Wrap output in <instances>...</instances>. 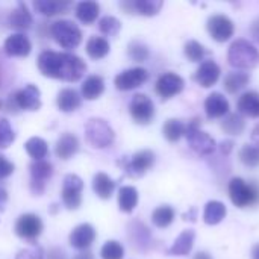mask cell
Returning a JSON list of instances; mask_svg holds the SVG:
<instances>
[{
    "label": "cell",
    "mask_w": 259,
    "mask_h": 259,
    "mask_svg": "<svg viewBox=\"0 0 259 259\" xmlns=\"http://www.w3.org/2000/svg\"><path fill=\"white\" fill-rule=\"evenodd\" d=\"M228 61L232 67L240 70H250L259 64L258 49L247 39H235L228 52Z\"/></svg>",
    "instance_id": "1"
},
{
    "label": "cell",
    "mask_w": 259,
    "mask_h": 259,
    "mask_svg": "<svg viewBox=\"0 0 259 259\" xmlns=\"http://www.w3.org/2000/svg\"><path fill=\"white\" fill-rule=\"evenodd\" d=\"M185 137L191 150L200 156L212 155L217 147L215 140L200 129V118H193L188 124H185Z\"/></svg>",
    "instance_id": "2"
},
{
    "label": "cell",
    "mask_w": 259,
    "mask_h": 259,
    "mask_svg": "<svg viewBox=\"0 0 259 259\" xmlns=\"http://www.w3.org/2000/svg\"><path fill=\"white\" fill-rule=\"evenodd\" d=\"M229 197L238 208H249L259 203V185L247 184L241 178H234L229 182Z\"/></svg>",
    "instance_id": "3"
},
{
    "label": "cell",
    "mask_w": 259,
    "mask_h": 259,
    "mask_svg": "<svg viewBox=\"0 0 259 259\" xmlns=\"http://www.w3.org/2000/svg\"><path fill=\"white\" fill-rule=\"evenodd\" d=\"M85 138L96 149H105L114 143L115 134L103 118H90L85 124Z\"/></svg>",
    "instance_id": "4"
},
{
    "label": "cell",
    "mask_w": 259,
    "mask_h": 259,
    "mask_svg": "<svg viewBox=\"0 0 259 259\" xmlns=\"http://www.w3.org/2000/svg\"><path fill=\"white\" fill-rule=\"evenodd\" d=\"M52 36L55 41L64 49H74L82 41L80 29L70 20H59L55 21L50 27Z\"/></svg>",
    "instance_id": "5"
},
{
    "label": "cell",
    "mask_w": 259,
    "mask_h": 259,
    "mask_svg": "<svg viewBox=\"0 0 259 259\" xmlns=\"http://www.w3.org/2000/svg\"><path fill=\"white\" fill-rule=\"evenodd\" d=\"M87 71V64L76 55L71 53H61V65L58 79L67 82H77Z\"/></svg>",
    "instance_id": "6"
},
{
    "label": "cell",
    "mask_w": 259,
    "mask_h": 259,
    "mask_svg": "<svg viewBox=\"0 0 259 259\" xmlns=\"http://www.w3.org/2000/svg\"><path fill=\"white\" fill-rule=\"evenodd\" d=\"M206 27H208L211 38L215 39L217 42H225V41L231 39L235 33L234 21L228 15H223V14L211 15L208 18Z\"/></svg>",
    "instance_id": "7"
},
{
    "label": "cell",
    "mask_w": 259,
    "mask_h": 259,
    "mask_svg": "<svg viewBox=\"0 0 259 259\" xmlns=\"http://www.w3.org/2000/svg\"><path fill=\"white\" fill-rule=\"evenodd\" d=\"M131 117L138 124H149L155 117V105L152 99L146 94H137L129 105Z\"/></svg>",
    "instance_id": "8"
},
{
    "label": "cell",
    "mask_w": 259,
    "mask_h": 259,
    "mask_svg": "<svg viewBox=\"0 0 259 259\" xmlns=\"http://www.w3.org/2000/svg\"><path fill=\"white\" fill-rule=\"evenodd\" d=\"M83 182L77 175H67L62 184V202L68 209H77L82 203Z\"/></svg>",
    "instance_id": "9"
},
{
    "label": "cell",
    "mask_w": 259,
    "mask_h": 259,
    "mask_svg": "<svg viewBox=\"0 0 259 259\" xmlns=\"http://www.w3.org/2000/svg\"><path fill=\"white\" fill-rule=\"evenodd\" d=\"M147 79H149V73L146 68L134 67V68L124 70L120 74H117L114 79V85L120 91H131V90L141 87Z\"/></svg>",
    "instance_id": "10"
},
{
    "label": "cell",
    "mask_w": 259,
    "mask_h": 259,
    "mask_svg": "<svg viewBox=\"0 0 259 259\" xmlns=\"http://www.w3.org/2000/svg\"><path fill=\"white\" fill-rule=\"evenodd\" d=\"M184 87H185V80L179 74L168 71V73H164L162 76H159V79L156 80V85H155V91L162 99H171V97L181 94L184 91Z\"/></svg>",
    "instance_id": "11"
},
{
    "label": "cell",
    "mask_w": 259,
    "mask_h": 259,
    "mask_svg": "<svg viewBox=\"0 0 259 259\" xmlns=\"http://www.w3.org/2000/svg\"><path fill=\"white\" fill-rule=\"evenodd\" d=\"M53 167L47 161H35L30 165V190L33 194L41 196L44 193L47 181L52 178Z\"/></svg>",
    "instance_id": "12"
},
{
    "label": "cell",
    "mask_w": 259,
    "mask_h": 259,
    "mask_svg": "<svg viewBox=\"0 0 259 259\" xmlns=\"http://www.w3.org/2000/svg\"><path fill=\"white\" fill-rule=\"evenodd\" d=\"M42 232V222L35 214H23L15 223V234L23 240H35Z\"/></svg>",
    "instance_id": "13"
},
{
    "label": "cell",
    "mask_w": 259,
    "mask_h": 259,
    "mask_svg": "<svg viewBox=\"0 0 259 259\" xmlns=\"http://www.w3.org/2000/svg\"><path fill=\"white\" fill-rule=\"evenodd\" d=\"M220 67L215 61L212 59H208V61H203L199 68L196 70V74H194V80L203 87V88H211L212 85H215L220 79Z\"/></svg>",
    "instance_id": "14"
},
{
    "label": "cell",
    "mask_w": 259,
    "mask_h": 259,
    "mask_svg": "<svg viewBox=\"0 0 259 259\" xmlns=\"http://www.w3.org/2000/svg\"><path fill=\"white\" fill-rule=\"evenodd\" d=\"M14 100L18 108L26 109V111H38L41 108V93L32 83L17 91L14 96Z\"/></svg>",
    "instance_id": "15"
},
{
    "label": "cell",
    "mask_w": 259,
    "mask_h": 259,
    "mask_svg": "<svg viewBox=\"0 0 259 259\" xmlns=\"http://www.w3.org/2000/svg\"><path fill=\"white\" fill-rule=\"evenodd\" d=\"M153 164H155V153L152 150H140L126 164V171L129 176L138 178L143 176L149 168H152Z\"/></svg>",
    "instance_id": "16"
},
{
    "label": "cell",
    "mask_w": 259,
    "mask_h": 259,
    "mask_svg": "<svg viewBox=\"0 0 259 259\" xmlns=\"http://www.w3.org/2000/svg\"><path fill=\"white\" fill-rule=\"evenodd\" d=\"M70 244L71 247L77 249V250H85L88 249L94 240H96V231L91 225L88 223H82L79 226H76L73 229V232L70 234Z\"/></svg>",
    "instance_id": "17"
},
{
    "label": "cell",
    "mask_w": 259,
    "mask_h": 259,
    "mask_svg": "<svg viewBox=\"0 0 259 259\" xmlns=\"http://www.w3.org/2000/svg\"><path fill=\"white\" fill-rule=\"evenodd\" d=\"M229 102L222 93H211L205 100V112L208 118H222L229 114Z\"/></svg>",
    "instance_id": "18"
},
{
    "label": "cell",
    "mask_w": 259,
    "mask_h": 259,
    "mask_svg": "<svg viewBox=\"0 0 259 259\" xmlns=\"http://www.w3.org/2000/svg\"><path fill=\"white\" fill-rule=\"evenodd\" d=\"M32 50V44L27 36L23 33H14L6 38L5 41V52L8 56H15V58H23L27 56Z\"/></svg>",
    "instance_id": "19"
},
{
    "label": "cell",
    "mask_w": 259,
    "mask_h": 259,
    "mask_svg": "<svg viewBox=\"0 0 259 259\" xmlns=\"http://www.w3.org/2000/svg\"><path fill=\"white\" fill-rule=\"evenodd\" d=\"M162 5L164 3L161 0H137V2H123L121 8L129 14L135 12L140 15L153 17L161 11Z\"/></svg>",
    "instance_id": "20"
},
{
    "label": "cell",
    "mask_w": 259,
    "mask_h": 259,
    "mask_svg": "<svg viewBox=\"0 0 259 259\" xmlns=\"http://www.w3.org/2000/svg\"><path fill=\"white\" fill-rule=\"evenodd\" d=\"M237 109L240 114L247 115L250 118L259 117V94L256 91H247L240 96L237 102Z\"/></svg>",
    "instance_id": "21"
},
{
    "label": "cell",
    "mask_w": 259,
    "mask_h": 259,
    "mask_svg": "<svg viewBox=\"0 0 259 259\" xmlns=\"http://www.w3.org/2000/svg\"><path fill=\"white\" fill-rule=\"evenodd\" d=\"M79 150V141L73 134H64L59 137L55 146L56 156L61 159H70Z\"/></svg>",
    "instance_id": "22"
},
{
    "label": "cell",
    "mask_w": 259,
    "mask_h": 259,
    "mask_svg": "<svg viewBox=\"0 0 259 259\" xmlns=\"http://www.w3.org/2000/svg\"><path fill=\"white\" fill-rule=\"evenodd\" d=\"M194 238H196V234L194 231L191 229H187L184 231L173 243V246L168 249V253L173 255V256H185L191 252L193 246H194Z\"/></svg>",
    "instance_id": "23"
},
{
    "label": "cell",
    "mask_w": 259,
    "mask_h": 259,
    "mask_svg": "<svg viewBox=\"0 0 259 259\" xmlns=\"http://www.w3.org/2000/svg\"><path fill=\"white\" fill-rule=\"evenodd\" d=\"M56 102H58V108L62 112H71V111H76L82 105V97L76 90L64 88L59 91Z\"/></svg>",
    "instance_id": "24"
},
{
    "label": "cell",
    "mask_w": 259,
    "mask_h": 259,
    "mask_svg": "<svg viewBox=\"0 0 259 259\" xmlns=\"http://www.w3.org/2000/svg\"><path fill=\"white\" fill-rule=\"evenodd\" d=\"M228 214V209L225 206V203L219 202V200H211L206 203L205 211H203V222L209 226L219 225L225 220Z\"/></svg>",
    "instance_id": "25"
},
{
    "label": "cell",
    "mask_w": 259,
    "mask_h": 259,
    "mask_svg": "<svg viewBox=\"0 0 259 259\" xmlns=\"http://www.w3.org/2000/svg\"><path fill=\"white\" fill-rule=\"evenodd\" d=\"M250 82V76L244 71H231L225 76L223 87L229 94H237Z\"/></svg>",
    "instance_id": "26"
},
{
    "label": "cell",
    "mask_w": 259,
    "mask_h": 259,
    "mask_svg": "<svg viewBox=\"0 0 259 259\" xmlns=\"http://www.w3.org/2000/svg\"><path fill=\"white\" fill-rule=\"evenodd\" d=\"M9 24L14 29L18 30H26L32 24V15L24 3H18V6L11 12L9 15Z\"/></svg>",
    "instance_id": "27"
},
{
    "label": "cell",
    "mask_w": 259,
    "mask_h": 259,
    "mask_svg": "<svg viewBox=\"0 0 259 259\" xmlns=\"http://www.w3.org/2000/svg\"><path fill=\"white\" fill-rule=\"evenodd\" d=\"M82 97L87 100L99 99L105 91V82L100 76H88L82 83Z\"/></svg>",
    "instance_id": "28"
},
{
    "label": "cell",
    "mask_w": 259,
    "mask_h": 259,
    "mask_svg": "<svg viewBox=\"0 0 259 259\" xmlns=\"http://www.w3.org/2000/svg\"><path fill=\"white\" fill-rule=\"evenodd\" d=\"M93 190L100 199H109L115 190V182L106 173H97L93 179Z\"/></svg>",
    "instance_id": "29"
},
{
    "label": "cell",
    "mask_w": 259,
    "mask_h": 259,
    "mask_svg": "<svg viewBox=\"0 0 259 259\" xmlns=\"http://www.w3.org/2000/svg\"><path fill=\"white\" fill-rule=\"evenodd\" d=\"M138 205V191L135 187H121L118 193V206L123 212H132Z\"/></svg>",
    "instance_id": "30"
},
{
    "label": "cell",
    "mask_w": 259,
    "mask_h": 259,
    "mask_svg": "<svg viewBox=\"0 0 259 259\" xmlns=\"http://www.w3.org/2000/svg\"><path fill=\"white\" fill-rule=\"evenodd\" d=\"M99 5L96 2H80L76 6V17L85 23V24H91L97 20L99 17Z\"/></svg>",
    "instance_id": "31"
},
{
    "label": "cell",
    "mask_w": 259,
    "mask_h": 259,
    "mask_svg": "<svg viewBox=\"0 0 259 259\" xmlns=\"http://www.w3.org/2000/svg\"><path fill=\"white\" fill-rule=\"evenodd\" d=\"M109 42L102 36H91L87 42V53L93 59H102L109 53Z\"/></svg>",
    "instance_id": "32"
},
{
    "label": "cell",
    "mask_w": 259,
    "mask_h": 259,
    "mask_svg": "<svg viewBox=\"0 0 259 259\" xmlns=\"http://www.w3.org/2000/svg\"><path fill=\"white\" fill-rule=\"evenodd\" d=\"M35 9L47 17L56 15V14H62L70 8V3L67 2H53V0H36L33 3Z\"/></svg>",
    "instance_id": "33"
},
{
    "label": "cell",
    "mask_w": 259,
    "mask_h": 259,
    "mask_svg": "<svg viewBox=\"0 0 259 259\" xmlns=\"http://www.w3.org/2000/svg\"><path fill=\"white\" fill-rule=\"evenodd\" d=\"M24 149H26L27 155H29L30 158H33L35 161H42V159L47 156V153H49V146H47V143H46L42 138H39V137H32V138H29V140L26 141V144H24Z\"/></svg>",
    "instance_id": "34"
},
{
    "label": "cell",
    "mask_w": 259,
    "mask_h": 259,
    "mask_svg": "<svg viewBox=\"0 0 259 259\" xmlns=\"http://www.w3.org/2000/svg\"><path fill=\"white\" fill-rule=\"evenodd\" d=\"M244 127H246V121L240 114H228L226 117H223L222 129L225 131V134L238 137L244 132Z\"/></svg>",
    "instance_id": "35"
},
{
    "label": "cell",
    "mask_w": 259,
    "mask_h": 259,
    "mask_svg": "<svg viewBox=\"0 0 259 259\" xmlns=\"http://www.w3.org/2000/svg\"><path fill=\"white\" fill-rule=\"evenodd\" d=\"M162 134L167 141L178 143L185 135V124L178 118H168L162 126Z\"/></svg>",
    "instance_id": "36"
},
{
    "label": "cell",
    "mask_w": 259,
    "mask_h": 259,
    "mask_svg": "<svg viewBox=\"0 0 259 259\" xmlns=\"http://www.w3.org/2000/svg\"><path fill=\"white\" fill-rule=\"evenodd\" d=\"M173 220H175V209L168 205L158 206L152 214V222L159 229L168 228L173 223Z\"/></svg>",
    "instance_id": "37"
},
{
    "label": "cell",
    "mask_w": 259,
    "mask_h": 259,
    "mask_svg": "<svg viewBox=\"0 0 259 259\" xmlns=\"http://www.w3.org/2000/svg\"><path fill=\"white\" fill-rule=\"evenodd\" d=\"M238 158L246 167H250V168L259 167V149L253 144L243 146L238 152Z\"/></svg>",
    "instance_id": "38"
},
{
    "label": "cell",
    "mask_w": 259,
    "mask_h": 259,
    "mask_svg": "<svg viewBox=\"0 0 259 259\" xmlns=\"http://www.w3.org/2000/svg\"><path fill=\"white\" fill-rule=\"evenodd\" d=\"M184 53H185V56L188 58V61H191V62H200V61L205 58L206 50H205V47H203L199 41L190 39V41L185 44V47H184Z\"/></svg>",
    "instance_id": "39"
},
{
    "label": "cell",
    "mask_w": 259,
    "mask_h": 259,
    "mask_svg": "<svg viewBox=\"0 0 259 259\" xmlns=\"http://www.w3.org/2000/svg\"><path fill=\"white\" fill-rule=\"evenodd\" d=\"M102 259H123L124 258V249L118 241H106L100 250Z\"/></svg>",
    "instance_id": "40"
},
{
    "label": "cell",
    "mask_w": 259,
    "mask_h": 259,
    "mask_svg": "<svg viewBox=\"0 0 259 259\" xmlns=\"http://www.w3.org/2000/svg\"><path fill=\"white\" fill-rule=\"evenodd\" d=\"M99 29H100L102 33H105L108 36H115L121 29V23H120L118 18L106 15L99 21Z\"/></svg>",
    "instance_id": "41"
},
{
    "label": "cell",
    "mask_w": 259,
    "mask_h": 259,
    "mask_svg": "<svg viewBox=\"0 0 259 259\" xmlns=\"http://www.w3.org/2000/svg\"><path fill=\"white\" fill-rule=\"evenodd\" d=\"M15 140V134H14V129L11 126V123L0 117V149H6L9 147Z\"/></svg>",
    "instance_id": "42"
},
{
    "label": "cell",
    "mask_w": 259,
    "mask_h": 259,
    "mask_svg": "<svg viewBox=\"0 0 259 259\" xmlns=\"http://www.w3.org/2000/svg\"><path fill=\"white\" fill-rule=\"evenodd\" d=\"M127 53L129 56L137 61V62H143L149 58V49L146 44L140 42V41H132L127 47Z\"/></svg>",
    "instance_id": "43"
},
{
    "label": "cell",
    "mask_w": 259,
    "mask_h": 259,
    "mask_svg": "<svg viewBox=\"0 0 259 259\" xmlns=\"http://www.w3.org/2000/svg\"><path fill=\"white\" fill-rule=\"evenodd\" d=\"M15 259H44V253L41 247H30L21 250Z\"/></svg>",
    "instance_id": "44"
},
{
    "label": "cell",
    "mask_w": 259,
    "mask_h": 259,
    "mask_svg": "<svg viewBox=\"0 0 259 259\" xmlns=\"http://www.w3.org/2000/svg\"><path fill=\"white\" fill-rule=\"evenodd\" d=\"M14 164L8 161L3 155H0V179H6L14 173Z\"/></svg>",
    "instance_id": "45"
},
{
    "label": "cell",
    "mask_w": 259,
    "mask_h": 259,
    "mask_svg": "<svg viewBox=\"0 0 259 259\" xmlns=\"http://www.w3.org/2000/svg\"><path fill=\"white\" fill-rule=\"evenodd\" d=\"M47 259H67V258H65V253H64L61 249L55 247V249L49 250V256H47Z\"/></svg>",
    "instance_id": "46"
},
{
    "label": "cell",
    "mask_w": 259,
    "mask_h": 259,
    "mask_svg": "<svg viewBox=\"0 0 259 259\" xmlns=\"http://www.w3.org/2000/svg\"><path fill=\"white\" fill-rule=\"evenodd\" d=\"M232 149H234V143L232 141H223L222 146H220V150H222L223 155H229Z\"/></svg>",
    "instance_id": "47"
},
{
    "label": "cell",
    "mask_w": 259,
    "mask_h": 259,
    "mask_svg": "<svg viewBox=\"0 0 259 259\" xmlns=\"http://www.w3.org/2000/svg\"><path fill=\"white\" fill-rule=\"evenodd\" d=\"M6 202H8V193H6L3 188H0V212H2V211H5V205H6Z\"/></svg>",
    "instance_id": "48"
},
{
    "label": "cell",
    "mask_w": 259,
    "mask_h": 259,
    "mask_svg": "<svg viewBox=\"0 0 259 259\" xmlns=\"http://www.w3.org/2000/svg\"><path fill=\"white\" fill-rule=\"evenodd\" d=\"M252 143H253V146H256L259 149V124L255 126V129L252 132Z\"/></svg>",
    "instance_id": "49"
},
{
    "label": "cell",
    "mask_w": 259,
    "mask_h": 259,
    "mask_svg": "<svg viewBox=\"0 0 259 259\" xmlns=\"http://www.w3.org/2000/svg\"><path fill=\"white\" fill-rule=\"evenodd\" d=\"M193 259H212V258H211V255H209V253H206V252H199V253H196V255H194V258Z\"/></svg>",
    "instance_id": "50"
},
{
    "label": "cell",
    "mask_w": 259,
    "mask_h": 259,
    "mask_svg": "<svg viewBox=\"0 0 259 259\" xmlns=\"http://www.w3.org/2000/svg\"><path fill=\"white\" fill-rule=\"evenodd\" d=\"M252 259H259V244L252 249Z\"/></svg>",
    "instance_id": "51"
},
{
    "label": "cell",
    "mask_w": 259,
    "mask_h": 259,
    "mask_svg": "<svg viewBox=\"0 0 259 259\" xmlns=\"http://www.w3.org/2000/svg\"><path fill=\"white\" fill-rule=\"evenodd\" d=\"M74 259H93V255L91 253H80V255H77Z\"/></svg>",
    "instance_id": "52"
}]
</instances>
